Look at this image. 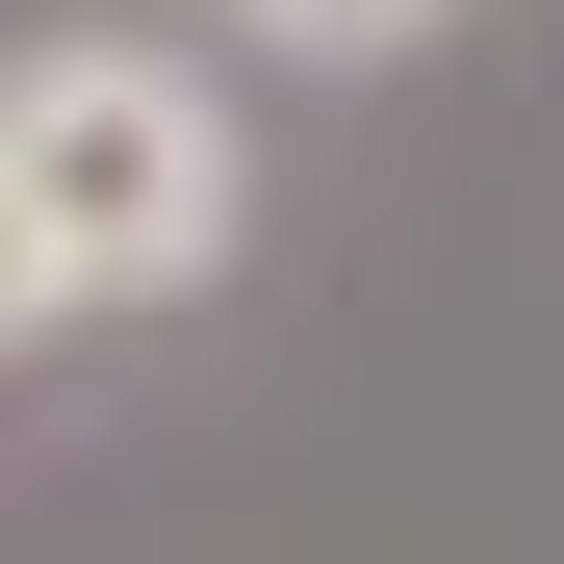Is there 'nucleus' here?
I'll list each match as a JSON object with an SVG mask.
<instances>
[{
	"instance_id": "nucleus-1",
	"label": "nucleus",
	"mask_w": 564,
	"mask_h": 564,
	"mask_svg": "<svg viewBox=\"0 0 564 564\" xmlns=\"http://www.w3.org/2000/svg\"><path fill=\"white\" fill-rule=\"evenodd\" d=\"M0 180L52 206L77 257V308H180V282H231V104L180 77L154 26H52V52H0Z\"/></svg>"
},
{
	"instance_id": "nucleus-2",
	"label": "nucleus",
	"mask_w": 564,
	"mask_h": 564,
	"mask_svg": "<svg viewBox=\"0 0 564 564\" xmlns=\"http://www.w3.org/2000/svg\"><path fill=\"white\" fill-rule=\"evenodd\" d=\"M231 26H257V52H436L462 0H231Z\"/></svg>"
},
{
	"instance_id": "nucleus-3",
	"label": "nucleus",
	"mask_w": 564,
	"mask_h": 564,
	"mask_svg": "<svg viewBox=\"0 0 564 564\" xmlns=\"http://www.w3.org/2000/svg\"><path fill=\"white\" fill-rule=\"evenodd\" d=\"M26 334H77V257H52V206H26V180H0V359H26Z\"/></svg>"
}]
</instances>
